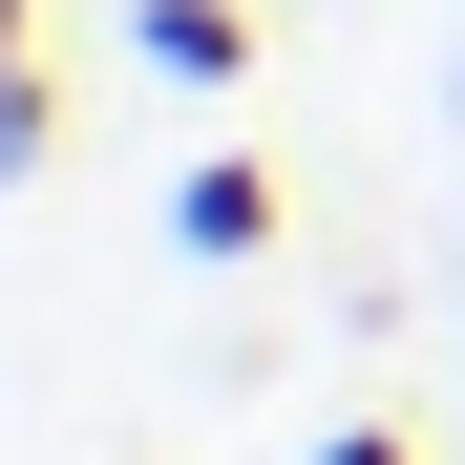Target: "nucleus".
Masks as SVG:
<instances>
[{
  "label": "nucleus",
  "instance_id": "1",
  "mask_svg": "<svg viewBox=\"0 0 465 465\" xmlns=\"http://www.w3.org/2000/svg\"><path fill=\"white\" fill-rule=\"evenodd\" d=\"M170 254H275V170H254V148H191V191H170Z\"/></svg>",
  "mask_w": 465,
  "mask_h": 465
},
{
  "label": "nucleus",
  "instance_id": "2",
  "mask_svg": "<svg viewBox=\"0 0 465 465\" xmlns=\"http://www.w3.org/2000/svg\"><path fill=\"white\" fill-rule=\"evenodd\" d=\"M127 64H148V85H254V0H148Z\"/></svg>",
  "mask_w": 465,
  "mask_h": 465
},
{
  "label": "nucleus",
  "instance_id": "3",
  "mask_svg": "<svg viewBox=\"0 0 465 465\" xmlns=\"http://www.w3.org/2000/svg\"><path fill=\"white\" fill-rule=\"evenodd\" d=\"M22 43H43V0H0V170H43V127H64V106H43V64H22Z\"/></svg>",
  "mask_w": 465,
  "mask_h": 465
},
{
  "label": "nucleus",
  "instance_id": "4",
  "mask_svg": "<svg viewBox=\"0 0 465 465\" xmlns=\"http://www.w3.org/2000/svg\"><path fill=\"white\" fill-rule=\"evenodd\" d=\"M318 465H402V444H381V423H339V444H318Z\"/></svg>",
  "mask_w": 465,
  "mask_h": 465
}]
</instances>
